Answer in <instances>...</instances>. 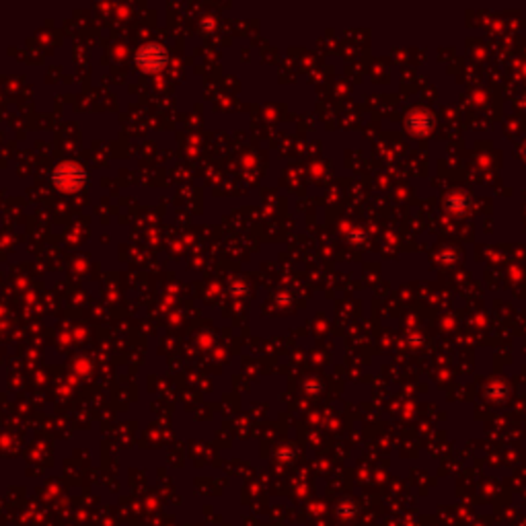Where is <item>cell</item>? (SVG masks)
I'll use <instances>...</instances> for the list:
<instances>
[{
	"label": "cell",
	"instance_id": "obj_1",
	"mask_svg": "<svg viewBox=\"0 0 526 526\" xmlns=\"http://www.w3.org/2000/svg\"><path fill=\"white\" fill-rule=\"evenodd\" d=\"M54 181L62 189H76L85 181V171L74 162H66L54 173Z\"/></svg>",
	"mask_w": 526,
	"mask_h": 526
},
{
	"label": "cell",
	"instance_id": "obj_2",
	"mask_svg": "<svg viewBox=\"0 0 526 526\" xmlns=\"http://www.w3.org/2000/svg\"><path fill=\"white\" fill-rule=\"evenodd\" d=\"M167 62V52L160 45H146L138 54V64L144 70H160Z\"/></svg>",
	"mask_w": 526,
	"mask_h": 526
}]
</instances>
